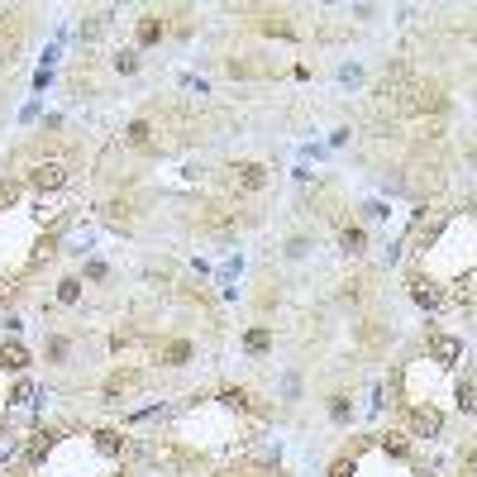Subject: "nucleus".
<instances>
[{
    "mask_svg": "<svg viewBox=\"0 0 477 477\" xmlns=\"http://www.w3.org/2000/svg\"><path fill=\"white\" fill-rule=\"evenodd\" d=\"M115 72H139V53H134V48H120V53H115Z\"/></svg>",
    "mask_w": 477,
    "mask_h": 477,
    "instance_id": "11",
    "label": "nucleus"
},
{
    "mask_svg": "<svg viewBox=\"0 0 477 477\" xmlns=\"http://www.w3.org/2000/svg\"><path fill=\"white\" fill-rule=\"evenodd\" d=\"M67 353H72V344H67L63 334H53V339H48V358H67Z\"/></svg>",
    "mask_w": 477,
    "mask_h": 477,
    "instance_id": "14",
    "label": "nucleus"
},
{
    "mask_svg": "<svg viewBox=\"0 0 477 477\" xmlns=\"http://www.w3.org/2000/svg\"><path fill=\"white\" fill-rule=\"evenodd\" d=\"M330 415H334V420H349V397H334L330 401Z\"/></svg>",
    "mask_w": 477,
    "mask_h": 477,
    "instance_id": "18",
    "label": "nucleus"
},
{
    "mask_svg": "<svg viewBox=\"0 0 477 477\" xmlns=\"http://www.w3.org/2000/svg\"><path fill=\"white\" fill-rule=\"evenodd\" d=\"M458 406L468 415H477V387H473V382H458Z\"/></svg>",
    "mask_w": 477,
    "mask_h": 477,
    "instance_id": "12",
    "label": "nucleus"
},
{
    "mask_svg": "<svg viewBox=\"0 0 477 477\" xmlns=\"http://www.w3.org/2000/svg\"><path fill=\"white\" fill-rule=\"evenodd\" d=\"M330 477H353V458H349V454H344V458L330 468Z\"/></svg>",
    "mask_w": 477,
    "mask_h": 477,
    "instance_id": "19",
    "label": "nucleus"
},
{
    "mask_svg": "<svg viewBox=\"0 0 477 477\" xmlns=\"http://www.w3.org/2000/svg\"><path fill=\"white\" fill-rule=\"evenodd\" d=\"M434 358H439V363H458V358H463V344L444 334V339H434Z\"/></svg>",
    "mask_w": 477,
    "mask_h": 477,
    "instance_id": "6",
    "label": "nucleus"
},
{
    "mask_svg": "<svg viewBox=\"0 0 477 477\" xmlns=\"http://www.w3.org/2000/svg\"><path fill=\"white\" fill-rule=\"evenodd\" d=\"M86 277H91V282H105L110 268H105V263H86Z\"/></svg>",
    "mask_w": 477,
    "mask_h": 477,
    "instance_id": "20",
    "label": "nucleus"
},
{
    "mask_svg": "<svg viewBox=\"0 0 477 477\" xmlns=\"http://www.w3.org/2000/svg\"><path fill=\"white\" fill-rule=\"evenodd\" d=\"M0 367H10V372H19V367H29V353L19 349V344H5V349H0Z\"/></svg>",
    "mask_w": 477,
    "mask_h": 477,
    "instance_id": "7",
    "label": "nucleus"
},
{
    "mask_svg": "<svg viewBox=\"0 0 477 477\" xmlns=\"http://www.w3.org/2000/svg\"><path fill=\"white\" fill-rule=\"evenodd\" d=\"M339 248H344V253H363V248H367V229L344 224V229H339Z\"/></svg>",
    "mask_w": 477,
    "mask_h": 477,
    "instance_id": "4",
    "label": "nucleus"
},
{
    "mask_svg": "<svg viewBox=\"0 0 477 477\" xmlns=\"http://www.w3.org/2000/svg\"><path fill=\"white\" fill-rule=\"evenodd\" d=\"M162 38V19L158 15H143L139 19V43H158Z\"/></svg>",
    "mask_w": 477,
    "mask_h": 477,
    "instance_id": "9",
    "label": "nucleus"
},
{
    "mask_svg": "<svg viewBox=\"0 0 477 477\" xmlns=\"http://www.w3.org/2000/svg\"><path fill=\"white\" fill-rule=\"evenodd\" d=\"M187 358H191V344H187V339H172V344H162V363H167V367H182Z\"/></svg>",
    "mask_w": 477,
    "mask_h": 477,
    "instance_id": "5",
    "label": "nucleus"
},
{
    "mask_svg": "<svg viewBox=\"0 0 477 477\" xmlns=\"http://www.w3.org/2000/svg\"><path fill=\"white\" fill-rule=\"evenodd\" d=\"M268 344H272V334H268V330H248V349H253V353H263Z\"/></svg>",
    "mask_w": 477,
    "mask_h": 477,
    "instance_id": "16",
    "label": "nucleus"
},
{
    "mask_svg": "<svg viewBox=\"0 0 477 477\" xmlns=\"http://www.w3.org/2000/svg\"><path fill=\"white\" fill-rule=\"evenodd\" d=\"M77 296H81V282H77V277H67V282H58V301H63V305H72Z\"/></svg>",
    "mask_w": 477,
    "mask_h": 477,
    "instance_id": "13",
    "label": "nucleus"
},
{
    "mask_svg": "<svg viewBox=\"0 0 477 477\" xmlns=\"http://www.w3.org/2000/svg\"><path fill=\"white\" fill-rule=\"evenodd\" d=\"M148 139H153V129H148V120H134V125L125 129V143H129V148H143Z\"/></svg>",
    "mask_w": 477,
    "mask_h": 477,
    "instance_id": "10",
    "label": "nucleus"
},
{
    "mask_svg": "<svg viewBox=\"0 0 477 477\" xmlns=\"http://www.w3.org/2000/svg\"><path fill=\"white\" fill-rule=\"evenodd\" d=\"M33 182H38L43 191H58V187L67 182V167H63V162H43V167L33 172Z\"/></svg>",
    "mask_w": 477,
    "mask_h": 477,
    "instance_id": "2",
    "label": "nucleus"
},
{
    "mask_svg": "<svg viewBox=\"0 0 477 477\" xmlns=\"http://www.w3.org/2000/svg\"><path fill=\"white\" fill-rule=\"evenodd\" d=\"M234 182L243 191H258L263 182H268V167H263V162H238V167H234Z\"/></svg>",
    "mask_w": 477,
    "mask_h": 477,
    "instance_id": "1",
    "label": "nucleus"
},
{
    "mask_svg": "<svg viewBox=\"0 0 477 477\" xmlns=\"http://www.w3.org/2000/svg\"><path fill=\"white\" fill-rule=\"evenodd\" d=\"M382 449H387V454H411L406 434H387V439H382Z\"/></svg>",
    "mask_w": 477,
    "mask_h": 477,
    "instance_id": "15",
    "label": "nucleus"
},
{
    "mask_svg": "<svg viewBox=\"0 0 477 477\" xmlns=\"http://www.w3.org/2000/svg\"><path fill=\"white\" fill-rule=\"evenodd\" d=\"M411 425H415V434H434V429H439V411H434V406H420Z\"/></svg>",
    "mask_w": 477,
    "mask_h": 477,
    "instance_id": "8",
    "label": "nucleus"
},
{
    "mask_svg": "<svg viewBox=\"0 0 477 477\" xmlns=\"http://www.w3.org/2000/svg\"><path fill=\"white\" fill-rule=\"evenodd\" d=\"M305 248H310V238H286V258H305Z\"/></svg>",
    "mask_w": 477,
    "mask_h": 477,
    "instance_id": "17",
    "label": "nucleus"
},
{
    "mask_svg": "<svg viewBox=\"0 0 477 477\" xmlns=\"http://www.w3.org/2000/svg\"><path fill=\"white\" fill-rule=\"evenodd\" d=\"M411 296L425 305V310H439V305H444V291H439L434 282H411Z\"/></svg>",
    "mask_w": 477,
    "mask_h": 477,
    "instance_id": "3",
    "label": "nucleus"
}]
</instances>
